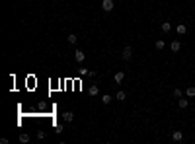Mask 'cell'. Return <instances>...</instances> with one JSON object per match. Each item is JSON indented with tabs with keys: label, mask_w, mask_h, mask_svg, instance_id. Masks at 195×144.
Returning a JSON list of instances; mask_svg holds the SVG:
<instances>
[{
	"label": "cell",
	"mask_w": 195,
	"mask_h": 144,
	"mask_svg": "<svg viewBox=\"0 0 195 144\" xmlns=\"http://www.w3.org/2000/svg\"><path fill=\"white\" fill-rule=\"evenodd\" d=\"M74 59H76V62H84V59H86L84 51H82V49H76V51H74Z\"/></svg>",
	"instance_id": "obj_3"
},
{
	"label": "cell",
	"mask_w": 195,
	"mask_h": 144,
	"mask_svg": "<svg viewBox=\"0 0 195 144\" xmlns=\"http://www.w3.org/2000/svg\"><path fill=\"white\" fill-rule=\"evenodd\" d=\"M37 138L39 140H43V138H45V131H37Z\"/></svg>",
	"instance_id": "obj_19"
},
{
	"label": "cell",
	"mask_w": 195,
	"mask_h": 144,
	"mask_svg": "<svg viewBox=\"0 0 195 144\" xmlns=\"http://www.w3.org/2000/svg\"><path fill=\"white\" fill-rule=\"evenodd\" d=\"M63 119H65L66 123H70L72 119H74V113H72V111H65V113H63Z\"/></svg>",
	"instance_id": "obj_10"
},
{
	"label": "cell",
	"mask_w": 195,
	"mask_h": 144,
	"mask_svg": "<svg viewBox=\"0 0 195 144\" xmlns=\"http://www.w3.org/2000/svg\"><path fill=\"white\" fill-rule=\"evenodd\" d=\"M174 98H178V99H180V98H183V92L180 90V88H176V90H174Z\"/></svg>",
	"instance_id": "obj_18"
},
{
	"label": "cell",
	"mask_w": 195,
	"mask_h": 144,
	"mask_svg": "<svg viewBox=\"0 0 195 144\" xmlns=\"http://www.w3.org/2000/svg\"><path fill=\"white\" fill-rule=\"evenodd\" d=\"M113 80H115L117 84H121V82L125 80V72H123V70H121V72H115V76H113Z\"/></svg>",
	"instance_id": "obj_5"
},
{
	"label": "cell",
	"mask_w": 195,
	"mask_h": 144,
	"mask_svg": "<svg viewBox=\"0 0 195 144\" xmlns=\"http://www.w3.org/2000/svg\"><path fill=\"white\" fill-rule=\"evenodd\" d=\"M88 93H90L92 98H96L98 93H100V88H98V86H90V88H88Z\"/></svg>",
	"instance_id": "obj_8"
},
{
	"label": "cell",
	"mask_w": 195,
	"mask_h": 144,
	"mask_svg": "<svg viewBox=\"0 0 195 144\" xmlns=\"http://www.w3.org/2000/svg\"><path fill=\"white\" fill-rule=\"evenodd\" d=\"M180 49H182V43H180V41H178V39L170 43V51H172V53H178V51H180Z\"/></svg>",
	"instance_id": "obj_4"
},
{
	"label": "cell",
	"mask_w": 195,
	"mask_h": 144,
	"mask_svg": "<svg viewBox=\"0 0 195 144\" xmlns=\"http://www.w3.org/2000/svg\"><path fill=\"white\" fill-rule=\"evenodd\" d=\"M115 99H117V101H125V99H127V93H125V92H121V90H119V92L115 93Z\"/></svg>",
	"instance_id": "obj_11"
},
{
	"label": "cell",
	"mask_w": 195,
	"mask_h": 144,
	"mask_svg": "<svg viewBox=\"0 0 195 144\" xmlns=\"http://www.w3.org/2000/svg\"><path fill=\"white\" fill-rule=\"evenodd\" d=\"M111 99H113V98L105 93V96H102V103H104V105H107V103H111Z\"/></svg>",
	"instance_id": "obj_16"
},
{
	"label": "cell",
	"mask_w": 195,
	"mask_h": 144,
	"mask_svg": "<svg viewBox=\"0 0 195 144\" xmlns=\"http://www.w3.org/2000/svg\"><path fill=\"white\" fill-rule=\"evenodd\" d=\"M121 59L123 60H131L133 59V47H129V45L125 47L123 51H121Z\"/></svg>",
	"instance_id": "obj_1"
},
{
	"label": "cell",
	"mask_w": 195,
	"mask_h": 144,
	"mask_svg": "<svg viewBox=\"0 0 195 144\" xmlns=\"http://www.w3.org/2000/svg\"><path fill=\"white\" fill-rule=\"evenodd\" d=\"M66 39H68V43H70V45H76L78 37H76V35H74V33H70V35H68V37H66Z\"/></svg>",
	"instance_id": "obj_15"
},
{
	"label": "cell",
	"mask_w": 195,
	"mask_h": 144,
	"mask_svg": "<svg viewBox=\"0 0 195 144\" xmlns=\"http://www.w3.org/2000/svg\"><path fill=\"white\" fill-rule=\"evenodd\" d=\"M172 138H174L176 142H182V140H183V132L182 131H176L174 134H172Z\"/></svg>",
	"instance_id": "obj_9"
},
{
	"label": "cell",
	"mask_w": 195,
	"mask_h": 144,
	"mask_svg": "<svg viewBox=\"0 0 195 144\" xmlns=\"http://www.w3.org/2000/svg\"><path fill=\"white\" fill-rule=\"evenodd\" d=\"M102 8H104V12H111L115 4H113V0H102Z\"/></svg>",
	"instance_id": "obj_2"
},
{
	"label": "cell",
	"mask_w": 195,
	"mask_h": 144,
	"mask_svg": "<svg viewBox=\"0 0 195 144\" xmlns=\"http://www.w3.org/2000/svg\"><path fill=\"white\" fill-rule=\"evenodd\" d=\"M185 96L187 98H195V86H189L187 90H185Z\"/></svg>",
	"instance_id": "obj_12"
},
{
	"label": "cell",
	"mask_w": 195,
	"mask_h": 144,
	"mask_svg": "<svg viewBox=\"0 0 195 144\" xmlns=\"http://www.w3.org/2000/svg\"><path fill=\"white\" fill-rule=\"evenodd\" d=\"M160 29H162L164 33H170V31H172V24H170V21H162V26H160Z\"/></svg>",
	"instance_id": "obj_6"
},
{
	"label": "cell",
	"mask_w": 195,
	"mask_h": 144,
	"mask_svg": "<svg viewBox=\"0 0 195 144\" xmlns=\"http://www.w3.org/2000/svg\"><path fill=\"white\" fill-rule=\"evenodd\" d=\"M154 47H156V51H162L164 47H166V43H164L162 39H158V41H156V43H154Z\"/></svg>",
	"instance_id": "obj_13"
},
{
	"label": "cell",
	"mask_w": 195,
	"mask_h": 144,
	"mask_svg": "<svg viewBox=\"0 0 195 144\" xmlns=\"http://www.w3.org/2000/svg\"><path fill=\"white\" fill-rule=\"evenodd\" d=\"M178 105H180L182 109H185V107L189 105V101H187V99H183V98H180V99H178Z\"/></svg>",
	"instance_id": "obj_14"
},
{
	"label": "cell",
	"mask_w": 195,
	"mask_h": 144,
	"mask_svg": "<svg viewBox=\"0 0 195 144\" xmlns=\"http://www.w3.org/2000/svg\"><path fill=\"white\" fill-rule=\"evenodd\" d=\"M185 31H187V27H185V24H180V26L176 27V33H178V35H185Z\"/></svg>",
	"instance_id": "obj_7"
},
{
	"label": "cell",
	"mask_w": 195,
	"mask_h": 144,
	"mask_svg": "<svg viewBox=\"0 0 195 144\" xmlns=\"http://www.w3.org/2000/svg\"><path fill=\"white\" fill-rule=\"evenodd\" d=\"M20 142H29V134L22 132V134H20Z\"/></svg>",
	"instance_id": "obj_17"
}]
</instances>
